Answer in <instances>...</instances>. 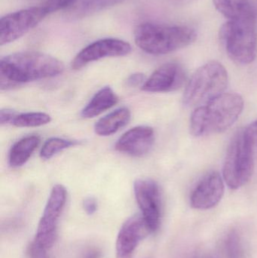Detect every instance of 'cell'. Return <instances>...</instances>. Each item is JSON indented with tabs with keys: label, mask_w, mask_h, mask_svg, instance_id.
<instances>
[{
	"label": "cell",
	"mask_w": 257,
	"mask_h": 258,
	"mask_svg": "<svg viewBox=\"0 0 257 258\" xmlns=\"http://www.w3.org/2000/svg\"><path fill=\"white\" fill-rule=\"evenodd\" d=\"M64 65L58 59L38 51H23L0 60V89L10 90L36 80L60 75Z\"/></svg>",
	"instance_id": "1"
},
{
	"label": "cell",
	"mask_w": 257,
	"mask_h": 258,
	"mask_svg": "<svg viewBox=\"0 0 257 258\" xmlns=\"http://www.w3.org/2000/svg\"><path fill=\"white\" fill-rule=\"evenodd\" d=\"M244 109L242 97L237 93H223L192 113L190 130L195 137L221 133L238 120Z\"/></svg>",
	"instance_id": "2"
},
{
	"label": "cell",
	"mask_w": 257,
	"mask_h": 258,
	"mask_svg": "<svg viewBox=\"0 0 257 258\" xmlns=\"http://www.w3.org/2000/svg\"><path fill=\"white\" fill-rule=\"evenodd\" d=\"M196 37V30L184 25L144 23L134 32L136 45L152 55L167 54L185 48L194 42Z\"/></svg>",
	"instance_id": "3"
},
{
	"label": "cell",
	"mask_w": 257,
	"mask_h": 258,
	"mask_svg": "<svg viewBox=\"0 0 257 258\" xmlns=\"http://www.w3.org/2000/svg\"><path fill=\"white\" fill-rule=\"evenodd\" d=\"M228 83L226 68L220 62H208L196 71L187 83L183 104L187 107L204 105L225 93Z\"/></svg>",
	"instance_id": "4"
},
{
	"label": "cell",
	"mask_w": 257,
	"mask_h": 258,
	"mask_svg": "<svg viewBox=\"0 0 257 258\" xmlns=\"http://www.w3.org/2000/svg\"><path fill=\"white\" fill-rule=\"evenodd\" d=\"M220 38L232 61L240 65L251 63L256 58L257 51L254 14L225 23L220 28Z\"/></svg>",
	"instance_id": "5"
},
{
	"label": "cell",
	"mask_w": 257,
	"mask_h": 258,
	"mask_svg": "<svg viewBox=\"0 0 257 258\" xmlns=\"http://www.w3.org/2000/svg\"><path fill=\"white\" fill-rule=\"evenodd\" d=\"M254 162L255 157L244 141L242 130L239 131L229 144L223 165V179L230 189H239L250 180Z\"/></svg>",
	"instance_id": "6"
},
{
	"label": "cell",
	"mask_w": 257,
	"mask_h": 258,
	"mask_svg": "<svg viewBox=\"0 0 257 258\" xmlns=\"http://www.w3.org/2000/svg\"><path fill=\"white\" fill-rule=\"evenodd\" d=\"M67 190L62 184L53 186L43 213L38 224L33 242L40 248L50 251L57 238L59 221L64 210Z\"/></svg>",
	"instance_id": "7"
},
{
	"label": "cell",
	"mask_w": 257,
	"mask_h": 258,
	"mask_svg": "<svg viewBox=\"0 0 257 258\" xmlns=\"http://www.w3.org/2000/svg\"><path fill=\"white\" fill-rule=\"evenodd\" d=\"M47 13L41 6L22 9L0 20V45L15 42L38 25Z\"/></svg>",
	"instance_id": "8"
},
{
	"label": "cell",
	"mask_w": 257,
	"mask_h": 258,
	"mask_svg": "<svg viewBox=\"0 0 257 258\" xmlns=\"http://www.w3.org/2000/svg\"><path fill=\"white\" fill-rule=\"evenodd\" d=\"M134 192L141 215L152 233H155L161 225L162 216V198L159 186L152 179L138 178L134 183Z\"/></svg>",
	"instance_id": "9"
},
{
	"label": "cell",
	"mask_w": 257,
	"mask_h": 258,
	"mask_svg": "<svg viewBox=\"0 0 257 258\" xmlns=\"http://www.w3.org/2000/svg\"><path fill=\"white\" fill-rule=\"evenodd\" d=\"M131 50V45L122 39L114 38L100 39L81 49L74 57L71 67L77 71L89 63L105 57L128 55Z\"/></svg>",
	"instance_id": "10"
},
{
	"label": "cell",
	"mask_w": 257,
	"mask_h": 258,
	"mask_svg": "<svg viewBox=\"0 0 257 258\" xmlns=\"http://www.w3.org/2000/svg\"><path fill=\"white\" fill-rule=\"evenodd\" d=\"M152 233L141 214L133 215L122 224L116 239L117 258H131L143 239Z\"/></svg>",
	"instance_id": "11"
},
{
	"label": "cell",
	"mask_w": 257,
	"mask_h": 258,
	"mask_svg": "<svg viewBox=\"0 0 257 258\" xmlns=\"http://www.w3.org/2000/svg\"><path fill=\"white\" fill-rule=\"evenodd\" d=\"M224 181L217 171L207 173L190 195V205L198 210H208L219 204L224 195Z\"/></svg>",
	"instance_id": "12"
},
{
	"label": "cell",
	"mask_w": 257,
	"mask_h": 258,
	"mask_svg": "<svg viewBox=\"0 0 257 258\" xmlns=\"http://www.w3.org/2000/svg\"><path fill=\"white\" fill-rule=\"evenodd\" d=\"M187 80V74L182 65L170 62L161 65L146 79L141 89L152 93L172 92L181 89Z\"/></svg>",
	"instance_id": "13"
},
{
	"label": "cell",
	"mask_w": 257,
	"mask_h": 258,
	"mask_svg": "<svg viewBox=\"0 0 257 258\" xmlns=\"http://www.w3.org/2000/svg\"><path fill=\"white\" fill-rule=\"evenodd\" d=\"M155 142L153 128L140 125L127 131L118 140L116 150L120 153L140 157L147 154Z\"/></svg>",
	"instance_id": "14"
},
{
	"label": "cell",
	"mask_w": 257,
	"mask_h": 258,
	"mask_svg": "<svg viewBox=\"0 0 257 258\" xmlns=\"http://www.w3.org/2000/svg\"><path fill=\"white\" fill-rule=\"evenodd\" d=\"M119 102V97L110 86L100 89L82 109L81 116L84 119L96 117L110 110Z\"/></svg>",
	"instance_id": "15"
},
{
	"label": "cell",
	"mask_w": 257,
	"mask_h": 258,
	"mask_svg": "<svg viewBox=\"0 0 257 258\" xmlns=\"http://www.w3.org/2000/svg\"><path fill=\"white\" fill-rule=\"evenodd\" d=\"M124 0H74L65 10L66 16L72 20L81 19L97 12L117 6Z\"/></svg>",
	"instance_id": "16"
},
{
	"label": "cell",
	"mask_w": 257,
	"mask_h": 258,
	"mask_svg": "<svg viewBox=\"0 0 257 258\" xmlns=\"http://www.w3.org/2000/svg\"><path fill=\"white\" fill-rule=\"evenodd\" d=\"M131 116V111L127 107L116 109L95 123V133L99 136H110L128 125Z\"/></svg>",
	"instance_id": "17"
},
{
	"label": "cell",
	"mask_w": 257,
	"mask_h": 258,
	"mask_svg": "<svg viewBox=\"0 0 257 258\" xmlns=\"http://www.w3.org/2000/svg\"><path fill=\"white\" fill-rule=\"evenodd\" d=\"M40 141L37 135H30L15 143L9 151V165L14 168L24 165L39 147Z\"/></svg>",
	"instance_id": "18"
},
{
	"label": "cell",
	"mask_w": 257,
	"mask_h": 258,
	"mask_svg": "<svg viewBox=\"0 0 257 258\" xmlns=\"http://www.w3.org/2000/svg\"><path fill=\"white\" fill-rule=\"evenodd\" d=\"M213 3L228 21L241 19L254 14L250 0H213Z\"/></svg>",
	"instance_id": "19"
},
{
	"label": "cell",
	"mask_w": 257,
	"mask_h": 258,
	"mask_svg": "<svg viewBox=\"0 0 257 258\" xmlns=\"http://www.w3.org/2000/svg\"><path fill=\"white\" fill-rule=\"evenodd\" d=\"M50 115L42 112H29L18 113L11 125L18 128H35L50 123Z\"/></svg>",
	"instance_id": "20"
},
{
	"label": "cell",
	"mask_w": 257,
	"mask_h": 258,
	"mask_svg": "<svg viewBox=\"0 0 257 258\" xmlns=\"http://www.w3.org/2000/svg\"><path fill=\"white\" fill-rule=\"evenodd\" d=\"M78 142L61 138H51L44 143L40 150L41 159L48 160L60 152L77 145Z\"/></svg>",
	"instance_id": "21"
},
{
	"label": "cell",
	"mask_w": 257,
	"mask_h": 258,
	"mask_svg": "<svg viewBox=\"0 0 257 258\" xmlns=\"http://www.w3.org/2000/svg\"><path fill=\"white\" fill-rule=\"evenodd\" d=\"M244 141L252 154L257 159V120L242 130Z\"/></svg>",
	"instance_id": "22"
},
{
	"label": "cell",
	"mask_w": 257,
	"mask_h": 258,
	"mask_svg": "<svg viewBox=\"0 0 257 258\" xmlns=\"http://www.w3.org/2000/svg\"><path fill=\"white\" fill-rule=\"evenodd\" d=\"M226 246L229 258H241L239 236L236 232L232 231L228 235Z\"/></svg>",
	"instance_id": "23"
},
{
	"label": "cell",
	"mask_w": 257,
	"mask_h": 258,
	"mask_svg": "<svg viewBox=\"0 0 257 258\" xmlns=\"http://www.w3.org/2000/svg\"><path fill=\"white\" fill-rule=\"evenodd\" d=\"M74 0H44L41 7L45 10L47 15L54 13L60 10H66Z\"/></svg>",
	"instance_id": "24"
},
{
	"label": "cell",
	"mask_w": 257,
	"mask_h": 258,
	"mask_svg": "<svg viewBox=\"0 0 257 258\" xmlns=\"http://www.w3.org/2000/svg\"><path fill=\"white\" fill-rule=\"evenodd\" d=\"M27 254L29 258H49V251L35 245L33 242L28 247Z\"/></svg>",
	"instance_id": "25"
},
{
	"label": "cell",
	"mask_w": 257,
	"mask_h": 258,
	"mask_svg": "<svg viewBox=\"0 0 257 258\" xmlns=\"http://www.w3.org/2000/svg\"><path fill=\"white\" fill-rule=\"evenodd\" d=\"M146 79L144 74L141 73H135L131 74L127 78L126 85L128 87L135 88L143 86Z\"/></svg>",
	"instance_id": "26"
},
{
	"label": "cell",
	"mask_w": 257,
	"mask_h": 258,
	"mask_svg": "<svg viewBox=\"0 0 257 258\" xmlns=\"http://www.w3.org/2000/svg\"><path fill=\"white\" fill-rule=\"evenodd\" d=\"M82 206L88 215H93L98 211V202L95 197H86L83 201Z\"/></svg>",
	"instance_id": "27"
},
{
	"label": "cell",
	"mask_w": 257,
	"mask_h": 258,
	"mask_svg": "<svg viewBox=\"0 0 257 258\" xmlns=\"http://www.w3.org/2000/svg\"><path fill=\"white\" fill-rule=\"evenodd\" d=\"M17 114L18 113L12 109H2L0 111V124L1 125H9V124L11 125Z\"/></svg>",
	"instance_id": "28"
},
{
	"label": "cell",
	"mask_w": 257,
	"mask_h": 258,
	"mask_svg": "<svg viewBox=\"0 0 257 258\" xmlns=\"http://www.w3.org/2000/svg\"><path fill=\"white\" fill-rule=\"evenodd\" d=\"M101 252L98 250L92 249L88 251L84 255V258H100L101 257Z\"/></svg>",
	"instance_id": "29"
}]
</instances>
